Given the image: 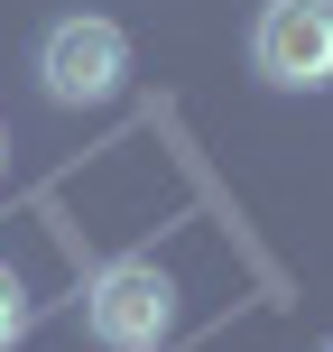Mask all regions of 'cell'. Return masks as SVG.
Wrapping results in <instances>:
<instances>
[{"instance_id":"obj_1","label":"cell","mask_w":333,"mask_h":352,"mask_svg":"<svg viewBox=\"0 0 333 352\" xmlns=\"http://www.w3.org/2000/svg\"><path fill=\"white\" fill-rule=\"evenodd\" d=\"M121 84H130V37L111 28V19L74 10V19H56V28L37 37V93H47V102L102 111Z\"/></svg>"},{"instance_id":"obj_2","label":"cell","mask_w":333,"mask_h":352,"mask_svg":"<svg viewBox=\"0 0 333 352\" xmlns=\"http://www.w3.org/2000/svg\"><path fill=\"white\" fill-rule=\"evenodd\" d=\"M84 334L102 352H167L176 334V278L158 260H111L84 287Z\"/></svg>"},{"instance_id":"obj_3","label":"cell","mask_w":333,"mask_h":352,"mask_svg":"<svg viewBox=\"0 0 333 352\" xmlns=\"http://www.w3.org/2000/svg\"><path fill=\"white\" fill-rule=\"evenodd\" d=\"M250 74L268 93H324L333 84V0H268L250 19Z\"/></svg>"},{"instance_id":"obj_4","label":"cell","mask_w":333,"mask_h":352,"mask_svg":"<svg viewBox=\"0 0 333 352\" xmlns=\"http://www.w3.org/2000/svg\"><path fill=\"white\" fill-rule=\"evenodd\" d=\"M19 334H28V287H19V269L0 260V352H10Z\"/></svg>"},{"instance_id":"obj_5","label":"cell","mask_w":333,"mask_h":352,"mask_svg":"<svg viewBox=\"0 0 333 352\" xmlns=\"http://www.w3.org/2000/svg\"><path fill=\"white\" fill-rule=\"evenodd\" d=\"M0 167H10V140H0Z\"/></svg>"}]
</instances>
